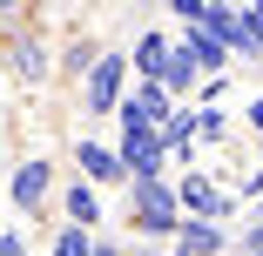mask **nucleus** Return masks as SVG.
I'll return each mask as SVG.
<instances>
[{"instance_id": "obj_1", "label": "nucleus", "mask_w": 263, "mask_h": 256, "mask_svg": "<svg viewBox=\"0 0 263 256\" xmlns=\"http://www.w3.org/2000/svg\"><path fill=\"white\" fill-rule=\"evenodd\" d=\"M135 223L142 236H169L176 229V189L155 175V182H135Z\"/></svg>"}, {"instance_id": "obj_2", "label": "nucleus", "mask_w": 263, "mask_h": 256, "mask_svg": "<svg viewBox=\"0 0 263 256\" xmlns=\"http://www.w3.org/2000/svg\"><path fill=\"white\" fill-rule=\"evenodd\" d=\"M122 74H128L122 54H95V68H88V115H115V101H122Z\"/></svg>"}, {"instance_id": "obj_3", "label": "nucleus", "mask_w": 263, "mask_h": 256, "mask_svg": "<svg viewBox=\"0 0 263 256\" xmlns=\"http://www.w3.org/2000/svg\"><path fill=\"white\" fill-rule=\"evenodd\" d=\"M115 115H122V128H162V115H169V94L155 88V81H142L128 101H115Z\"/></svg>"}, {"instance_id": "obj_4", "label": "nucleus", "mask_w": 263, "mask_h": 256, "mask_svg": "<svg viewBox=\"0 0 263 256\" xmlns=\"http://www.w3.org/2000/svg\"><path fill=\"white\" fill-rule=\"evenodd\" d=\"M176 209H196V223H223V216H230V195H223V189H209L202 175H182Z\"/></svg>"}, {"instance_id": "obj_5", "label": "nucleus", "mask_w": 263, "mask_h": 256, "mask_svg": "<svg viewBox=\"0 0 263 256\" xmlns=\"http://www.w3.org/2000/svg\"><path fill=\"white\" fill-rule=\"evenodd\" d=\"M47 189H54V169H47L41 155L14 169V202H21V209H27V216H34V209H41V202H47Z\"/></svg>"}, {"instance_id": "obj_6", "label": "nucleus", "mask_w": 263, "mask_h": 256, "mask_svg": "<svg viewBox=\"0 0 263 256\" xmlns=\"http://www.w3.org/2000/svg\"><path fill=\"white\" fill-rule=\"evenodd\" d=\"M223 223H176V256H216Z\"/></svg>"}, {"instance_id": "obj_7", "label": "nucleus", "mask_w": 263, "mask_h": 256, "mask_svg": "<svg viewBox=\"0 0 263 256\" xmlns=\"http://www.w3.org/2000/svg\"><path fill=\"white\" fill-rule=\"evenodd\" d=\"M74 162H81L88 189H95V182H122V162H115V148H95V142H81V148H74Z\"/></svg>"}, {"instance_id": "obj_8", "label": "nucleus", "mask_w": 263, "mask_h": 256, "mask_svg": "<svg viewBox=\"0 0 263 256\" xmlns=\"http://www.w3.org/2000/svg\"><path fill=\"white\" fill-rule=\"evenodd\" d=\"M162 61H169V34H142V41H135V54H128V68H142V81L162 74Z\"/></svg>"}, {"instance_id": "obj_9", "label": "nucleus", "mask_w": 263, "mask_h": 256, "mask_svg": "<svg viewBox=\"0 0 263 256\" xmlns=\"http://www.w3.org/2000/svg\"><path fill=\"white\" fill-rule=\"evenodd\" d=\"M230 47L263 54V0H256V7H236V34H230Z\"/></svg>"}, {"instance_id": "obj_10", "label": "nucleus", "mask_w": 263, "mask_h": 256, "mask_svg": "<svg viewBox=\"0 0 263 256\" xmlns=\"http://www.w3.org/2000/svg\"><path fill=\"white\" fill-rule=\"evenodd\" d=\"M68 216H74V229H95V223H101V195H95L88 182L68 189Z\"/></svg>"}, {"instance_id": "obj_11", "label": "nucleus", "mask_w": 263, "mask_h": 256, "mask_svg": "<svg viewBox=\"0 0 263 256\" xmlns=\"http://www.w3.org/2000/svg\"><path fill=\"white\" fill-rule=\"evenodd\" d=\"M189 81H196V61L182 54V47H169V61H162V74H155V88L176 94V88H189Z\"/></svg>"}, {"instance_id": "obj_12", "label": "nucleus", "mask_w": 263, "mask_h": 256, "mask_svg": "<svg viewBox=\"0 0 263 256\" xmlns=\"http://www.w3.org/2000/svg\"><path fill=\"white\" fill-rule=\"evenodd\" d=\"M182 47V54L196 61V74H216L223 68V54H230V47H216V41H202V34H189V41H176Z\"/></svg>"}, {"instance_id": "obj_13", "label": "nucleus", "mask_w": 263, "mask_h": 256, "mask_svg": "<svg viewBox=\"0 0 263 256\" xmlns=\"http://www.w3.org/2000/svg\"><path fill=\"white\" fill-rule=\"evenodd\" d=\"M14 54H21V61H14V68H21V74H27V81H41V74H47V68H54V61H47V47H41V41H21V47H14Z\"/></svg>"}, {"instance_id": "obj_14", "label": "nucleus", "mask_w": 263, "mask_h": 256, "mask_svg": "<svg viewBox=\"0 0 263 256\" xmlns=\"http://www.w3.org/2000/svg\"><path fill=\"white\" fill-rule=\"evenodd\" d=\"M88 249H95V236H88V229H74V223L54 236V256H88Z\"/></svg>"}, {"instance_id": "obj_15", "label": "nucleus", "mask_w": 263, "mask_h": 256, "mask_svg": "<svg viewBox=\"0 0 263 256\" xmlns=\"http://www.w3.org/2000/svg\"><path fill=\"white\" fill-rule=\"evenodd\" d=\"M0 256H27V243L21 236H0Z\"/></svg>"}, {"instance_id": "obj_16", "label": "nucleus", "mask_w": 263, "mask_h": 256, "mask_svg": "<svg viewBox=\"0 0 263 256\" xmlns=\"http://www.w3.org/2000/svg\"><path fill=\"white\" fill-rule=\"evenodd\" d=\"M250 128H263V94H256V101H250Z\"/></svg>"}, {"instance_id": "obj_17", "label": "nucleus", "mask_w": 263, "mask_h": 256, "mask_svg": "<svg viewBox=\"0 0 263 256\" xmlns=\"http://www.w3.org/2000/svg\"><path fill=\"white\" fill-rule=\"evenodd\" d=\"M88 256H122V249H115V243H101V236H95V249H88Z\"/></svg>"}]
</instances>
